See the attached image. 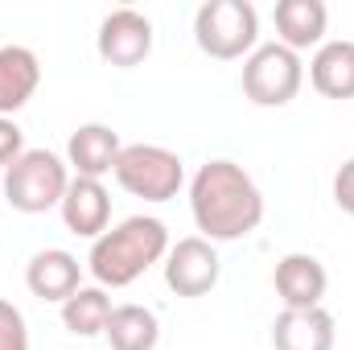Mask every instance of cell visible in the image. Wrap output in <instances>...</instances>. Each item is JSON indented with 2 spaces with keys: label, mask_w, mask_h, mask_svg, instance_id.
Returning <instances> with one entry per match:
<instances>
[{
  "label": "cell",
  "mask_w": 354,
  "mask_h": 350,
  "mask_svg": "<svg viewBox=\"0 0 354 350\" xmlns=\"http://www.w3.org/2000/svg\"><path fill=\"white\" fill-rule=\"evenodd\" d=\"M189 214L210 243L248 239L264 223V194L243 165L214 157L189 181Z\"/></svg>",
  "instance_id": "1"
},
{
  "label": "cell",
  "mask_w": 354,
  "mask_h": 350,
  "mask_svg": "<svg viewBox=\"0 0 354 350\" xmlns=\"http://www.w3.org/2000/svg\"><path fill=\"white\" fill-rule=\"evenodd\" d=\"M165 252H169V227L153 214H132V219L107 227L91 243L87 268L99 288H128L153 264L165 260Z\"/></svg>",
  "instance_id": "2"
},
{
  "label": "cell",
  "mask_w": 354,
  "mask_h": 350,
  "mask_svg": "<svg viewBox=\"0 0 354 350\" xmlns=\"http://www.w3.org/2000/svg\"><path fill=\"white\" fill-rule=\"evenodd\" d=\"M71 185V165L50 153V149H25L8 169H4V202L17 214H46L62 206V194Z\"/></svg>",
  "instance_id": "3"
},
{
  "label": "cell",
  "mask_w": 354,
  "mask_h": 350,
  "mask_svg": "<svg viewBox=\"0 0 354 350\" xmlns=\"http://www.w3.org/2000/svg\"><path fill=\"white\" fill-rule=\"evenodd\" d=\"M194 42L206 58L235 62L260 46V12L252 0H206L194 12Z\"/></svg>",
  "instance_id": "4"
},
{
  "label": "cell",
  "mask_w": 354,
  "mask_h": 350,
  "mask_svg": "<svg viewBox=\"0 0 354 350\" xmlns=\"http://www.w3.org/2000/svg\"><path fill=\"white\" fill-rule=\"evenodd\" d=\"M115 181L132 198L145 202H169L185 185V165L174 149L165 145H124L115 161Z\"/></svg>",
  "instance_id": "5"
},
{
  "label": "cell",
  "mask_w": 354,
  "mask_h": 350,
  "mask_svg": "<svg viewBox=\"0 0 354 350\" xmlns=\"http://www.w3.org/2000/svg\"><path fill=\"white\" fill-rule=\"evenodd\" d=\"M243 95L256 103V107H288L297 99V91L305 83V66H301V54H292L288 46L280 42H268L256 46L248 58H243Z\"/></svg>",
  "instance_id": "6"
},
{
  "label": "cell",
  "mask_w": 354,
  "mask_h": 350,
  "mask_svg": "<svg viewBox=\"0 0 354 350\" xmlns=\"http://www.w3.org/2000/svg\"><path fill=\"white\" fill-rule=\"evenodd\" d=\"M161 268H165L169 293L189 297V301H194V297H206V293L218 284V276H223L218 248H214L210 239H202V235H185V239L169 243Z\"/></svg>",
  "instance_id": "7"
},
{
  "label": "cell",
  "mask_w": 354,
  "mask_h": 350,
  "mask_svg": "<svg viewBox=\"0 0 354 350\" xmlns=\"http://www.w3.org/2000/svg\"><path fill=\"white\" fill-rule=\"evenodd\" d=\"M95 50L107 66L115 71H132L153 54V21L136 8H111L99 21L95 33Z\"/></svg>",
  "instance_id": "8"
},
{
  "label": "cell",
  "mask_w": 354,
  "mask_h": 350,
  "mask_svg": "<svg viewBox=\"0 0 354 350\" xmlns=\"http://www.w3.org/2000/svg\"><path fill=\"white\" fill-rule=\"evenodd\" d=\"M58 210H62V223H66L71 235H83V239L95 243L111 223V194L95 177H71Z\"/></svg>",
  "instance_id": "9"
},
{
  "label": "cell",
  "mask_w": 354,
  "mask_h": 350,
  "mask_svg": "<svg viewBox=\"0 0 354 350\" xmlns=\"http://www.w3.org/2000/svg\"><path fill=\"white\" fill-rule=\"evenodd\" d=\"M276 297L284 301V309H317L326 288H330V276H326V264L309 252H288L284 260L276 264Z\"/></svg>",
  "instance_id": "10"
},
{
  "label": "cell",
  "mask_w": 354,
  "mask_h": 350,
  "mask_svg": "<svg viewBox=\"0 0 354 350\" xmlns=\"http://www.w3.org/2000/svg\"><path fill=\"white\" fill-rule=\"evenodd\" d=\"M25 284L37 301H66L83 288V264L79 256H71L66 248H46L37 256H29L25 264Z\"/></svg>",
  "instance_id": "11"
},
{
  "label": "cell",
  "mask_w": 354,
  "mask_h": 350,
  "mask_svg": "<svg viewBox=\"0 0 354 350\" xmlns=\"http://www.w3.org/2000/svg\"><path fill=\"white\" fill-rule=\"evenodd\" d=\"M120 153H124L120 132L107 128V124H79L71 132V140H66V165L75 169V177L103 181L107 174H115Z\"/></svg>",
  "instance_id": "12"
},
{
  "label": "cell",
  "mask_w": 354,
  "mask_h": 350,
  "mask_svg": "<svg viewBox=\"0 0 354 350\" xmlns=\"http://www.w3.org/2000/svg\"><path fill=\"white\" fill-rule=\"evenodd\" d=\"M338 326L326 305L317 309H284L272 322V350H334Z\"/></svg>",
  "instance_id": "13"
},
{
  "label": "cell",
  "mask_w": 354,
  "mask_h": 350,
  "mask_svg": "<svg viewBox=\"0 0 354 350\" xmlns=\"http://www.w3.org/2000/svg\"><path fill=\"white\" fill-rule=\"evenodd\" d=\"M272 21H276V42L288 46L292 54L326 46L330 8H326L322 0H276Z\"/></svg>",
  "instance_id": "14"
},
{
  "label": "cell",
  "mask_w": 354,
  "mask_h": 350,
  "mask_svg": "<svg viewBox=\"0 0 354 350\" xmlns=\"http://www.w3.org/2000/svg\"><path fill=\"white\" fill-rule=\"evenodd\" d=\"M41 87V62L29 46H0V116L12 120Z\"/></svg>",
  "instance_id": "15"
},
{
  "label": "cell",
  "mask_w": 354,
  "mask_h": 350,
  "mask_svg": "<svg viewBox=\"0 0 354 350\" xmlns=\"http://www.w3.org/2000/svg\"><path fill=\"white\" fill-rule=\"evenodd\" d=\"M309 83L326 99H354V42L338 37L317 46L309 62Z\"/></svg>",
  "instance_id": "16"
},
{
  "label": "cell",
  "mask_w": 354,
  "mask_h": 350,
  "mask_svg": "<svg viewBox=\"0 0 354 350\" xmlns=\"http://www.w3.org/2000/svg\"><path fill=\"white\" fill-rule=\"evenodd\" d=\"M103 338L111 342V350H157V342H161V322L145 305H115Z\"/></svg>",
  "instance_id": "17"
},
{
  "label": "cell",
  "mask_w": 354,
  "mask_h": 350,
  "mask_svg": "<svg viewBox=\"0 0 354 350\" xmlns=\"http://www.w3.org/2000/svg\"><path fill=\"white\" fill-rule=\"evenodd\" d=\"M111 309H115V305H111L107 288L91 284V288H79L75 297H66V301H62V326H66L75 338H95V334H103V330H107Z\"/></svg>",
  "instance_id": "18"
},
{
  "label": "cell",
  "mask_w": 354,
  "mask_h": 350,
  "mask_svg": "<svg viewBox=\"0 0 354 350\" xmlns=\"http://www.w3.org/2000/svg\"><path fill=\"white\" fill-rule=\"evenodd\" d=\"M0 350H29L25 313H21L12 301H0Z\"/></svg>",
  "instance_id": "19"
},
{
  "label": "cell",
  "mask_w": 354,
  "mask_h": 350,
  "mask_svg": "<svg viewBox=\"0 0 354 350\" xmlns=\"http://www.w3.org/2000/svg\"><path fill=\"white\" fill-rule=\"evenodd\" d=\"M21 153H25V132L17 128V120L0 116V169H8Z\"/></svg>",
  "instance_id": "20"
},
{
  "label": "cell",
  "mask_w": 354,
  "mask_h": 350,
  "mask_svg": "<svg viewBox=\"0 0 354 350\" xmlns=\"http://www.w3.org/2000/svg\"><path fill=\"white\" fill-rule=\"evenodd\" d=\"M334 202H338L342 214H354V157L342 161L338 174H334Z\"/></svg>",
  "instance_id": "21"
}]
</instances>
